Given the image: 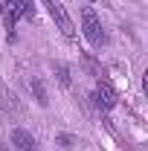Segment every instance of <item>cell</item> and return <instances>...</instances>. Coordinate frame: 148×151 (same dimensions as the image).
Masks as SVG:
<instances>
[{"label":"cell","mask_w":148,"mask_h":151,"mask_svg":"<svg viewBox=\"0 0 148 151\" xmlns=\"http://www.w3.org/2000/svg\"><path fill=\"white\" fill-rule=\"evenodd\" d=\"M55 142L61 145V148H67V151H70V148L75 145V137H73V134H58V137H55Z\"/></svg>","instance_id":"9"},{"label":"cell","mask_w":148,"mask_h":151,"mask_svg":"<svg viewBox=\"0 0 148 151\" xmlns=\"http://www.w3.org/2000/svg\"><path fill=\"white\" fill-rule=\"evenodd\" d=\"M93 99H96V108H99V111H113V108H116V102H119V93H116V87H113L111 81L99 78Z\"/></svg>","instance_id":"3"},{"label":"cell","mask_w":148,"mask_h":151,"mask_svg":"<svg viewBox=\"0 0 148 151\" xmlns=\"http://www.w3.org/2000/svg\"><path fill=\"white\" fill-rule=\"evenodd\" d=\"M12 145H15V151H38L35 137L26 131V128H15L12 131Z\"/></svg>","instance_id":"4"},{"label":"cell","mask_w":148,"mask_h":151,"mask_svg":"<svg viewBox=\"0 0 148 151\" xmlns=\"http://www.w3.org/2000/svg\"><path fill=\"white\" fill-rule=\"evenodd\" d=\"M41 6H47L50 18L55 20V26H58V29H61L67 38H73V35H75V23H73V18L67 15V9H64L58 0H41Z\"/></svg>","instance_id":"2"},{"label":"cell","mask_w":148,"mask_h":151,"mask_svg":"<svg viewBox=\"0 0 148 151\" xmlns=\"http://www.w3.org/2000/svg\"><path fill=\"white\" fill-rule=\"evenodd\" d=\"M12 3H15V9H18L20 20H35L38 9H35V3H32V0H12Z\"/></svg>","instance_id":"6"},{"label":"cell","mask_w":148,"mask_h":151,"mask_svg":"<svg viewBox=\"0 0 148 151\" xmlns=\"http://www.w3.org/2000/svg\"><path fill=\"white\" fill-rule=\"evenodd\" d=\"M81 32H84V38H87V44L96 47V50L108 44V32H105L102 18L96 15L93 6H84V9H81Z\"/></svg>","instance_id":"1"},{"label":"cell","mask_w":148,"mask_h":151,"mask_svg":"<svg viewBox=\"0 0 148 151\" xmlns=\"http://www.w3.org/2000/svg\"><path fill=\"white\" fill-rule=\"evenodd\" d=\"M0 151H9V145H0Z\"/></svg>","instance_id":"10"},{"label":"cell","mask_w":148,"mask_h":151,"mask_svg":"<svg viewBox=\"0 0 148 151\" xmlns=\"http://www.w3.org/2000/svg\"><path fill=\"white\" fill-rule=\"evenodd\" d=\"M0 20H3L6 29H15V23L20 20V15H18V9H15L12 0H0Z\"/></svg>","instance_id":"5"},{"label":"cell","mask_w":148,"mask_h":151,"mask_svg":"<svg viewBox=\"0 0 148 151\" xmlns=\"http://www.w3.org/2000/svg\"><path fill=\"white\" fill-rule=\"evenodd\" d=\"M29 90H32V96H35V102L41 105V108L50 105V96H47V87H44L41 78H32V81H29Z\"/></svg>","instance_id":"7"},{"label":"cell","mask_w":148,"mask_h":151,"mask_svg":"<svg viewBox=\"0 0 148 151\" xmlns=\"http://www.w3.org/2000/svg\"><path fill=\"white\" fill-rule=\"evenodd\" d=\"M55 76H58V84L61 87H70L73 84V76H70V67L67 64H55Z\"/></svg>","instance_id":"8"}]
</instances>
